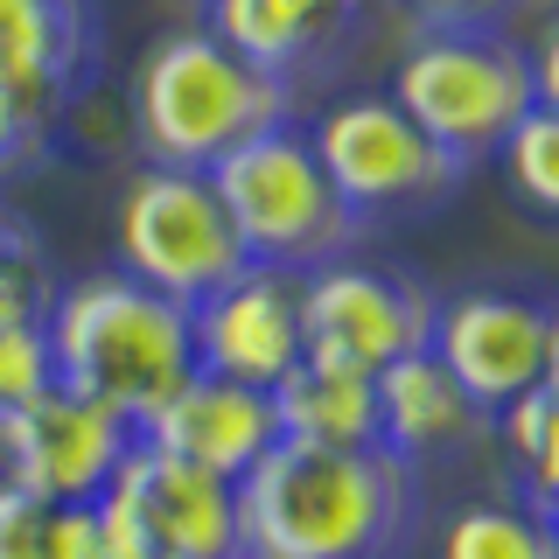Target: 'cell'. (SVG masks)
<instances>
[{"label":"cell","instance_id":"6da1fadb","mask_svg":"<svg viewBox=\"0 0 559 559\" xmlns=\"http://www.w3.org/2000/svg\"><path fill=\"white\" fill-rule=\"evenodd\" d=\"M419 476L392 448L280 441L238 483V559H406Z\"/></svg>","mask_w":559,"mask_h":559},{"label":"cell","instance_id":"7a4b0ae2","mask_svg":"<svg viewBox=\"0 0 559 559\" xmlns=\"http://www.w3.org/2000/svg\"><path fill=\"white\" fill-rule=\"evenodd\" d=\"M43 336H49V364H57L63 392L119 413L133 433L197 378L189 308H175L168 294L140 287L119 266L63 280L43 314Z\"/></svg>","mask_w":559,"mask_h":559},{"label":"cell","instance_id":"3957f363","mask_svg":"<svg viewBox=\"0 0 559 559\" xmlns=\"http://www.w3.org/2000/svg\"><path fill=\"white\" fill-rule=\"evenodd\" d=\"M294 119V84L266 78L210 28H175L133 70V140L147 168L210 175L245 140Z\"/></svg>","mask_w":559,"mask_h":559},{"label":"cell","instance_id":"277c9868","mask_svg":"<svg viewBox=\"0 0 559 559\" xmlns=\"http://www.w3.org/2000/svg\"><path fill=\"white\" fill-rule=\"evenodd\" d=\"M224 197V217L245 245V259L266 273H314V266H336V259L357 252L364 224L349 217V203L336 197L322 154H314L308 127H266L259 140H245L238 154H224L210 168Z\"/></svg>","mask_w":559,"mask_h":559},{"label":"cell","instance_id":"5b68a950","mask_svg":"<svg viewBox=\"0 0 559 559\" xmlns=\"http://www.w3.org/2000/svg\"><path fill=\"white\" fill-rule=\"evenodd\" d=\"M392 98L427 140L476 168L532 112V49L503 28H427L392 70Z\"/></svg>","mask_w":559,"mask_h":559},{"label":"cell","instance_id":"8992f818","mask_svg":"<svg viewBox=\"0 0 559 559\" xmlns=\"http://www.w3.org/2000/svg\"><path fill=\"white\" fill-rule=\"evenodd\" d=\"M112 245H119V273L168 294L175 308L210 301L252 266L231 217H224L217 182L197 168H140L112 210Z\"/></svg>","mask_w":559,"mask_h":559},{"label":"cell","instance_id":"52a82bcc","mask_svg":"<svg viewBox=\"0 0 559 559\" xmlns=\"http://www.w3.org/2000/svg\"><path fill=\"white\" fill-rule=\"evenodd\" d=\"M314 154H322L336 197L349 203V217H413V210H433L462 189L468 162H454L441 140H427L399 112L392 92H357L343 105H329L308 127Z\"/></svg>","mask_w":559,"mask_h":559},{"label":"cell","instance_id":"ba28073f","mask_svg":"<svg viewBox=\"0 0 559 559\" xmlns=\"http://www.w3.org/2000/svg\"><path fill=\"white\" fill-rule=\"evenodd\" d=\"M441 294L406 266H371V259H336V266L301 273V343L314 364L378 378L384 364L419 357L433 343Z\"/></svg>","mask_w":559,"mask_h":559},{"label":"cell","instance_id":"9c48e42d","mask_svg":"<svg viewBox=\"0 0 559 559\" xmlns=\"http://www.w3.org/2000/svg\"><path fill=\"white\" fill-rule=\"evenodd\" d=\"M119 559H238V489L133 441L92 503Z\"/></svg>","mask_w":559,"mask_h":559},{"label":"cell","instance_id":"30bf717a","mask_svg":"<svg viewBox=\"0 0 559 559\" xmlns=\"http://www.w3.org/2000/svg\"><path fill=\"white\" fill-rule=\"evenodd\" d=\"M133 441L140 433L119 413H105V406H92V399L49 384L35 406L0 419V483L28 489L35 503H57V511H70V503H98Z\"/></svg>","mask_w":559,"mask_h":559},{"label":"cell","instance_id":"8fae6325","mask_svg":"<svg viewBox=\"0 0 559 559\" xmlns=\"http://www.w3.org/2000/svg\"><path fill=\"white\" fill-rule=\"evenodd\" d=\"M546 343H552V308L518 287H468L441 301L433 314V357L462 384L476 406L497 419L524 392L546 384Z\"/></svg>","mask_w":559,"mask_h":559},{"label":"cell","instance_id":"7c38bea8","mask_svg":"<svg viewBox=\"0 0 559 559\" xmlns=\"http://www.w3.org/2000/svg\"><path fill=\"white\" fill-rule=\"evenodd\" d=\"M189 336H197V371L231 378L252 392H273L294 364L308 357L301 343V280L245 266L231 287L189 308Z\"/></svg>","mask_w":559,"mask_h":559},{"label":"cell","instance_id":"4fadbf2b","mask_svg":"<svg viewBox=\"0 0 559 559\" xmlns=\"http://www.w3.org/2000/svg\"><path fill=\"white\" fill-rule=\"evenodd\" d=\"M140 441L238 489L280 448V413H273V392H252V384L197 371L147 427H140Z\"/></svg>","mask_w":559,"mask_h":559},{"label":"cell","instance_id":"5bb4252c","mask_svg":"<svg viewBox=\"0 0 559 559\" xmlns=\"http://www.w3.org/2000/svg\"><path fill=\"white\" fill-rule=\"evenodd\" d=\"M98 0H0V84L63 119L98 84Z\"/></svg>","mask_w":559,"mask_h":559},{"label":"cell","instance_id":"9a60e30c","mask_svg":"<svg viewBox=\"0 0 559 559\" xmlns=\"http://www.w3.org/2000/svg\"><path fill=\"white\" fill-rule=\"evenodd\" d=\"M364 0H210V35L280 84H301L343 57Z\"/></svg>","mask_w":559,"mask_h":559},{"label":"cell","instance_id":"2e32d148","mask_svg":"<svg viewBox=\"0 0 559 559\" xmlns=\"http://www.w3.org/2000/svg\"><path fill=\"white\" fill-rule=\"evenodd\" d=\"M378 427H384V448L419 468L433 454L468 448L489 427V413L448 378V364L433 349H419V357H399L378 371Z\"/></svg>","mask_w":559,"mask_h":559},{"label":"cell","instance_id":"e0dca14e","mask_svg":"<svg viewBox=\"0 0 559 559\" xmlns=\"http://www.w3.org/2000/svg\"><path fill=\"white\" fill-rule=\"evenodd\" d=\"M273 413H280V441H301V448H384L378 378H364V371H336V364L301 357L287 378L273 384Z\"/></svg>","mask_w":559,"mask_h":559},{"label":"cell","instance_id":"ac0fdd59","mask_svg":"<svg viewBox=\"0 0 559 559\" xmlns=\"http://www.w3.org/2000/svg\"><path fill=\"white\" fill-rule=\"evenodd\" d=\"M441 559H559V538L532 503H462L441 532Z\"/></svg>","mask_w":559,"mask_h":559},{"label":"cell","instance_id":"d6986e66","mask_svg":"<svg viewBox=\"0 0 559 559\" xmlns=\"http://www.w3.org/2000/svg\"><path fill=\"white\" fill-rule=\"evenodd\" d=\"M497 427H503V448H511V462H518V483H524V497H532V511H546L559 497V399L524 392L518 406L497 413Z\"/></svg>","mask_w":559,"mask_h":559},{"label":"cell","instance_id":"ffe728a7","mask_svg":"<svg viewBox=\"0 0 559 559\" xmlns=\"http://www.w3.org/2000/svg\"><path fill=\"white\" fill-rule=\"evenodd\" d=\"M49 301H57V273H49L43 238L28 217L0 203V322H43Z\"/></svg>","mask_w":559,"mask_h":559},{"label":"cell","instance_id":"44dd1931","mask_svg":"<svg viewBox=\"0 0 559 559\" xmlns=\"http://www.w3.org/2000/svg\"><path fill=\"white\" fill-rule=\"evenodd\" d=\"M503 175H511V189L524 203L538 210V217L559 224V112L546 105H532V112L518 119V133L503 140Z\"/></svg>","mask_w":559,"mask_h":559},{"label":"cell","instance_id":"7402d4cb","mask_svg":"<svg viewBox=\"0 0 559 559\" xmlns=\"http://www.w3.org/2000/svg\"><path fill=\"white\" fill-rule=\"evenodd\" d=\"M49 384H57V364H49L43 322H0V419L35 406Z\"/></svg>","mask_w":559,"mask_h":559},{"label":"cell","instance_id":"603a6c76","mask_svg":"<svg viewBox=\"0 0 559 559\" xmlns=\"http://www.w3.org/2000/svg\"><path fill=\"white\" fill-rule=\"evenodd\" d=\"M0 559H57V503L0 483Z\"/></svg>","mask_w":559,"mask_h":559},{"label":"cell","instance_id":"cb8c5ba5","mask_svg":"<svg viewBox=\"0 0 559 559\" xmlns=\"http://www.w3.org/2000/svg\"><path fill=\"white\" fill-rule=\"evenodd\" d=\"M49 133H57V119H49L43 105H28L14 84H0V182L43 162V154H49Z\"/></svg>","mask_w":559,"mask_h":559},{"label":"cell","instance_id":"d4e9b609","mask_svg":"<svg viewBox=\"0 0 559 559\" xmlns=\"http://www.w3.org/2000/svg\"><path fill=\"white\" fill-rule=\"evenodd\" d=\"M419 35L427 28H503L524 0H406Z\"/></svg>","mask_w":559,"mask_h":559},{"label":"cell","instance_id":"484cf974","mask_svg":"<svg viewBox=\"0 0 559 559\" xmlns=\"http://www.w3.org/2000/svg\"><path fill=\"white\" fill-rule=\"evenodd\" d=\"M57 559H119L92 503H70V511H57Z\"/></svg>","mask_w":559,"mask_h":559},{"label":"cell","instance_id":"4316f807","mask_svg":"<svg viewBox=\"0 0 559 559\" xmlns=\"http://www.w3.org/2000/svg\"><path fill=\"white\" fill-rule=\"evenodd\" d=\"M532 98L546 105V112H559V22L532 43Z\"/></svg>","mask_w":559,"mask_h":559},{"label":"cell","instance_id":"83f0119b","mask_svg":"<svg viewBox=\"0 0 559 559\" xmlns=\"http://www.w3.org/2000/svg\"><path fill=\"white\" fill-rule=\"evenodd\" d=\"M538 392H552L559 399V308H552V343H546V384Z\"/></svg>","mask_w":559,"mask_h":559},{"label":"cell","instance_id":"f1b7e54d","mask_svg":"<svg viewBox=\"0 0 559 559\" xmlns=\"http://www.w3.org/2000/svg\"><path fill=\"white\" fill-rule=\"evenodd\" d=\"M538 518H546V524H552V538H559V497H552V503H546V511H538Z\"/></svg>","mask_w":559,"mask_h":559}]
</instances>
